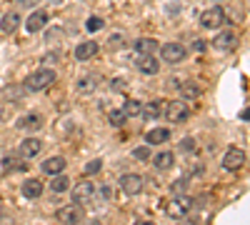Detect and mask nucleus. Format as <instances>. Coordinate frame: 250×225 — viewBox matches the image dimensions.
Wrapping results in <instances>:
<instances>
[{
	"mask_svg": "<svg viewBox=\"0 0 250 225\" xmlns=\"http://www.w3.org/2000/svg\"><path fill=\"white\" fill-rule=\"evenodd\" d=\"M55 70H50V68H40V70H35V73H30L28 75V80H25V90H30V93H40V90H45V88H50L53 83H55Z\"/></svg>",
	"mask_w": 250,
	"mask_h": 225,
	"instance_id": "nucleus-1",
	"label": "nucleus"
},
{
	"mask_svg": "<svg viewBox=\"0 0 250 225\" xmlns=\"http://www.w3.org/2000/svg\"><path fill=\"white\" fill-rule=\"evenodd\" d=\"M168 215L173 218V220H185L188 215H190V210H193V200L190 198H185V195H175L170 203H168Z\"/></svg>",
	"mask_w": 250,
	"mask_h": 225,
	"instance_id": "nucleus-2",
	"label": "nucleus"
},
{
	"mask_svg": "<svg viewBox=\"0 0 250 225\" xmlns=\"http://www.w3.org/2000/svg\"><path fill=\"white\" fill-rule=\"evenodd\" d=\"M185 55H188V50L180 43H163L160 45V60H163V63H168V65L183 63Z\"/></svg>",
	"mask_w": 250,
	"mask_h": 225,
	"instance_id": "nucleus-3",
	"label": "nucleus"
},
{
	"mask_svg": "<svg viewBox=\"0 0 250 225\" xmlns=\"http://www.w3.org/2000/svg\"><path fill=\"white\" fill-rule=\"evenodd\" d=\"M225 23V10L220 5H213V8H208L203 15H200V25L208 28V30H215Z\"/></svg>",
	"mask_w": 250,
	"mask_h": 225,
	"instance_id": "nucleus-4",
	"label": "nucleus"
},
{
	"mask_svg": "<svg viewBox=\"0 0 250 225\" xmlns=\"http://www.w3.org/2000/svg\"><path fill=\"white\" fill-rule=\"evenodd\" d=\"M118 183H120V188H123L125 195H140L143 188H145L143 175H138V173H125V175H120Z\"/></svg>",
	"mask_w": 250,
	"mask_h": 225,
	"instance_id": "nucleus-5",
	"label": "nucleus"
},
{
	"mask_svg": "<svg viewBox=\"0 0 250 225\" xmlns=\"http://www.w3.org/2000/svg\"><path fill=\"white\" fill-rule=\"evenodd\" d=\"M165 118H168V123H185L190 118V108L185 103H180V100H170L165 105Z\"/></svg>",
	"mask_w": 250,
	"mask_h": 225,
	"instance_id": "nucleus-6",
	"label": "nucleus"
},
{
	"mask_svg": "<svg viewBox=\"0 0 250 225\" xmlns=\"http://www.w3.org/2000/svg\"><path fill=\"white\" fill-rule=\"evenodd\" d=\"M55 218H58V223L78 225V223H83V205H78V203H70V205H65V208H58Z\"/></svg>",
	"mask_w": 250,
	"mask_h": 225,
	"instance_id": "nucleus-7",
	"label": "nucleus"
},
{
	"mask_svg": "<svg viewBox=\"0 0 250 225\" xmlns=\"http://www.w3.org/2000/svg\"><path fill=\"white\" fill-rule=\"evenodd\" d=\"M93 195H95V185H93L90 180L78 183V185L70 190V198H73V203H78V205H85V203H90Z\"/></svg>",
	"mask_w": 250,
	"mask_h": 225,
	"instance_id": "nucleus-8",
	"label": "nucleus"
},
{
	"mask_svg": "<svg viewBox=\"0 0 250 225\" xmlns=\"http://www.w3.org/2000/svg\"><path fill=\"white\" fill-rule=\"evenodd\" d=\"M40 150H43V140H40V138H25V140L18 145L20 158H25V160H30V158L40 155Z\"/></svg>",
	"mask_w": 250,
	"mask_h": 225,
	"instance_id": "nucleus-9",
	"label": "nucleus"
},
{
	"mask_svg": "<svg viewBox=\"0 0 250 225\" xmlns=\"http://www.w3.org/2000/svg\"><path fill=\"white\" fill-rule=\"evenodd\" d=\"M243 163H245V153L240 148H230L223 155V168L225 170H240Z\"/></svg>",
	"mask_w": 250,
	"mask_h": 225,
	"instance_id": "nucleus-10",
	"label": "nucleus"
},
{
	"mask_svg": "<svg viewBox=\"0 0 250 225\" xmlns=\"http://www.w3.org/2000/svg\"><path fill=\"white\" fill-rule=\"evenodd\" d=\"M65 158L62 155H53V158H45L43 163H40V170H43L45 175H58V173H62L65 170Z\"/></svg>",
	"mask_w": 250,
	"mask_h": 225,
	"instance_id": "nucleus-11",
	"label": "nucleus"
},
{
	"mask_svg": "<svg viewBox=\"0 0 250 225\" xmlns=\"http://www.w3.org/2000/svg\"><path fill=\"white\" fill-rule=\"evenodd\" d=\"M235 43H238V35L233 30H223V33H218L213 38V48L215 50H233Z\"/></svg>",
	"mask_w": 250,
	"mask_h": 225,
	"instance_id": "nucleus-12",
	"label": "nucleus"
},
{
	"mask_svg": "<svg viewBox=\"0 0 250 225\" xmlns=\"http://www.w3.org/2000/svg\"><path fill=\"white\" fill-rule=\"evenodd\" d=\"M45 25H48V13H45V10H35V13H30L28 20H25V30H28V33H40Z\"/></svg>",
	"mask_w": 250,
	"mask_h": 225,
	"instance_id": "nucleus-13",
	"label": "nucleus"
},
{
	"mask_svg": "<svg viewBox=\"0 0 250 225\" xmlns=\"http://www.w3.org/2000/svg\"><path fill=\"white\" fill-rule=\"evenodd\" d=\"M135 65L143 75H158V70H160V63L155 60V55H138Z\"/></svg>",
	"mask_w": 250,
	"mask_h": 225,
	"instance_id": "nucleus-14",
	"label": "nucleus"
},
{
	"mask_svg": "<svg viewBox=\"0 0 250 225\" xmlns=\"http://www.w3.org/2000/svg\"><path fill=\"white\" fill-rule=\"evenodd\" d=\"M160 48V43L155 38H138L133 43V50L135 55H155V50Z\"/></svg>",
	"mask_w": 250,
	"mask_h": 225,
	"instance_id": "nucleus-15",
	"label": "nucleus"
},
{
	"mask_svg": "<svg viewBox=\"0 0 250 225\" xmlns=\"http://www.w3.org/2000/svg\"><path fill=\"white\" fill-rule=\"evenodd\" d=\"M43 190H45V185H43V183H40L38 178H28V180H23V188H20V193H23L28 200L40 198V195H43Z\"/></svg>",
	"mask_w": 250,
	"mask_h": 225,
	"instance_id": "nucleus-16",
	"label": "nucleus"
},
{
	"mask_svg": "<svg viewBox=\"0 0 250 225\" xmlns=\"http://www.w3.org/2000/svg\"><path fill=\"white\" fill-rule=\"evenodd\" d=\"M20 23H23V20H20V15H18L15 10H10V13L3 15V20H0V30H3L5 35H13V33L20 28Z\"/></svg>",
	"mask_w": 250,
	"mask_h": 225,
	"instance_id": "nucleus-17",
	"label": "nucleus"
},
{
	"mask_svg": "<svg viewBox=\"0 0 250 225\" xmlns=\"http://www.w3.org/2000/svg\"><path fill=\"white\" fill-rule=\"evenodd\" d=\"M170 140V130L168 128H153L145 133V143L148 145H163V143H168Z\"/></svg>",
	"mask_w": 250,
	"mask_h": 225,
	"instance_id": "nucleus-18",
	"label": "nucleus"
},
{
	"mask_svg": "<svg viewBox=\"0 0 250 225\" xmlns=\"http://www.w3.org/2000/svg\"><path fill=\"white\" fill-rule=\"evenodd\" d=\"M98 50H100V45L95 43V40H88V43H78L75 58H78V60H90V58L98 55Z\"/></svg>",
	"mask_w": 250,
	"mask_h": 225,
	"instance_id": "nucleus-19",
	"label": "nucleus"
},
{
	"mask_svg": "<svg viewBox=\"0 0 250 225\" xmlns=\"http://www.w3.org/2000/svg\"><path fill=\"white\" fill-rule=\"evenodd\" d=\"M18 128H23V130H28V133H35V130L43 128V115H38V113L23 115V118H20V123H18Z\"/></svg>",
	"mask_w": 250,
	"mask_h": 225,
	"instance_id": "nucleus-20",
	"label": "nucleus"
},
{
	"mask_svg": "<svg viewBox=\"0 0 250 225\" xmlns=\"http://www.w3.org/2000/svg\"><path fill=\"white\" fill-rule=\"evenodd\" d=\"M175 165V155L170 150H163L158 155H153V168L155 170H170Z\"/></svg>",
	"mask_w": 250,
	"mask_h": 225,
	"instance_id": "nucleus-21",
	"label": "nucleus"
},
{
	"mask_svg": "<svg viewBox=\"0 0 250 225\" xmlns=\"http://www.w3.org/2000/svg\"><path fill=\"white\" fill-rule=\"evenodd\" d=\"M163 103H165V100H150V103L143 108V115L148 120H158L163 115Z\"/></svg>",
	"mask_w": 250,
	"mask_h": 225,
	"instance_id": "nucleus-22",
	"label": "nucleus"
},
{
	"mask_svg": "<svg viewBox=\"0 0 250 225\" xmlns=\"http://www.w3.org/2000/svg\"><path fill=\"white\" fill-rule=\"evenodd\" d=\"M53 180H50V190L53 193H65V190H70V180L62 175V173H58V175H50Z\"/></svg>",
	"mask_w": 250,
	"mask_h": 225,
	"instance_id": "nucleus-23",
	"label": "nucleus"
},
{
	"mask_svg": "<svg viewBox=\"0 0 250 225\" xmlns=\"http://www.w3.org/2000/svg\"><path fill=\"white\" fill-rule=\"evenodd\" d=\"M180 88V95L185 98V100H195V98H200V85H195V83H190V80H188V83H180L178 85Z\"/></svg>",
	"mask_w": 250,
	"mask_h": 225,
	"instance_id": "nucleus-24",
	"label": "nucleus"
},
{
	"mask_svg": "<svg viewBox=\"0 0 250 225\" xmlns=\"http://www.w3.org/2000/svg\"><path fill=\"white\" fill-rule=\"evenodd\" d=\"M108 123H110L113 128H123L125 123H128V115H125V110H123V108L110 110V113H108Z\"/></svg>",
	"mask_w": 250,
	"mask_h": 225,
	"instance_id": "nucleus-25",
	"label": "nucleus"
},
{
	"mask_svg": "<svg viewBox=\"0 0 250 225\" xmlns=\"http://www.w3.org/2000/svg\"><path fill=\"white\" fill-rule=\"evenodd\" d=\"M123 110H125V115H130V118H135V115H143V103L140 100H125V105H123Z\"/></svg>",
	"mask_w": 250,
	"mask_h": 225,
	"instance_id": "nucleus-26",
	"label": "nucleus"
},
{
	"mask_svg": "<svg viewBox=\"0 0 250 225\" xmlns=\"http://www.w3.org/2000/svg\"><path fill=\"white\" fill-rule=\"evenodd\" d=\"M103 25H105V20H103L100 15H90L85 20V30L88 33H98V30H103Z\"/></svg>",
	"mask_w": 250,
	"mask_h": 225,
	"instance_id": "nucleus-27",
	"label": "nucleus"
},
{
	"mask_svg": "<svg viewBox=\"0 0 250 225\" xmlns=\"http://www.w3.org/2000/svg\"><path fill=\"white\" fill-rule=\"evenodd\" d=\"M78 90H80V93H93V90H95V78H93V75L80 78V80H78Z\"/></svg>",
	"mask_w": 250,
	"mask_h": 225,
	"instance_id": "nucleus-28",
	"label": "nucleus"
},
{
	"mask_svg": "<svg viewBox=\"0 0 250 225\" xmlns=\"http://www.w3.org/2000/svg\"><path fill=\"white\" fill-rule=\"evenodd\" d=\"M3 170H25V163H20L18 158H3Z\"/></svg>",
	"mask_w": 250,
	"mask_h": 225,
	"instance_id": "nucleus-29",
	"label": "nucleus"
},
{
	"mask_svg": "<svg viewBox=\"0 0 250 225\" xmlns=\"http://www.w3.org/2000/svg\"><path fill=\"white\" fill-rule=\"evenodd\" d=\"M180 150H183V153H195V150H198V143H195V138H183V143H180Z\"/></svg>",
	"mask_w": 250,
	"mask_h": 225,
	"instance_id": "nucleus-30",
	"label": "nucleus"
},
{
	"mask_svg": "<svg viewBox=\"0 0 250 225\" xmlns=\"http://www.w3.org/2000/svg\"><path fill=\"white\" fill-rule=\"evenodd\" d=\"M133 158H138V160H150V145L135 148V150H133Z\"/></svg>",
	"mask_w": 250,
	"mask_h": 225,
	"instance_id": "nucleus-31",
	"label": "nucleus"
},
{
	"mask_svg": "<svg viewBox=\"0 0 250 225\" xmlns=\"http://www.w3.org/2000/svg\"><path fill=\"white\" fill-rule=\"evenodd\" d=\"M103 170V160H90L88 165H85V175H95Z\"/></svg>",
	"mask_w": 250,
	"mask_h": 225,
	"instance_id": "nucleus-32",
	"label": "nucleus"
},
{
	"mask_svg": "<svg viewBox=\"0 0 250 225\" xmlns=\"http://www.w3.org/2000/svg\"><path fill=\"white\" fill-rule=\"evenodd\" d=\"M185 190H188V180L185 178H180V180L173 183V195H185Z\"/></svg>",
	"mask_w": 250,
	"mask_h": 225,
	"instance_id": "nucleus-33",
	"label": "nucleus"
},
{
	"mask_svg": "<svg viewBox=\"0 0 250 225\" xmlns=\"http://www.w3.org/2000/svg\"><path fill=\"white\" fill-rule=\"evenodd\" d=\"M108 45H110L113 50H115V48H120V45H123V35H120V33H118V35H110V40H108Z\"/></svg>",
	"mask_w": 250,
	"mask_h": 225,
	"instance_id": "nucleus-34",
	"label": "nucleus"
},
{
	"mask_svg": "<svg viewBox=\"0 0 250 225\" xmlns=\"http://www.w3.org/2000/svg\"><path fill=\"white\" fill-rule=\"evenodd\" d=\"M60 60V53H48L45 58H43V63H48V65H53V63H58Z\"/></svg>",
	"mask_w": 250,
	"mask_h": 225,
	"instance_id": "nucleus-35",
	"label": "nucleus"
},
{
	"mask_svg": "<svg viewBox=\"0 0 250 225\" xmlns=\"http://www.w3.org/2000/svg\"><path fill=\"white\" fill-rule=\"evenodd\" d=\"M38 3H40V0H15V5H20V8H33Z\"/></svg>",
	"mask_w": 250,
	"mask_h": 225,
	"instance_id": "nucleus-36",
	"label": "nucleus"
},
{
	"mask_svg": "<svg viewBox=\"0 0 250 225\" xmlns=\"http://www.w3.org/2000/svg\"><path fill=\"white\" fill-rule=\"evenodd\" d=\"M100 195H103V198H105V200H110V198H113V188H110V185H103V190H100Z\"/></svg>",
	"mask_w": 250,
	"mask_h": 225,
	"instance_id": "nucleus-37",
	"label": "nucleus"
},
{
	"mask_svg": "<svg viewBox=\"0 0 250 225\" xmlns=\"http://www.w3.org/2000/svg\"><path fill=\"white\" fill-rule=\"evenodd\" d=\"M113 88H115V90H123V88H125V80H123V78H115V80H113Z\"/></svg>",
	"mask_w": 250,
	"mask_h": 225,
	"instance_id": "nucleus-38",
	"label": "nucleus"
},
{
	"mask_svg": "<svg viewBox=\"0 0 250 225\" xmlns=\"http://www.w3.org/2000/svg\"><path fill=\"white\" fill-rule=\"evenodd\" d=\"M195 50H205V40H195Z\"/></svg>",
	"mask_w": 250,
	"mask_h": 225,
	"instance_id": "nucleus-39",
	"label": "nucleus"
},
{
	"mask_svg": "<svg viewBox=\"0 0 250 225\" xmlns=\"http://www.w3.org/2000/svg\"><path fill=\"white\" fill-rule=\"evenodd\" d=\"M240 118H243V120H248V118H250V110H243V113H240Z\"/></svg>",
	"mask_w": 250,
	"mask_h": 225,
	"instance_id": "nucleus-40",
	"label": "nucleus"
},
{
	"mask_svg": "<svg viewBox=\"0 0 250 225\" xmlns=\"http://www.w3.org/2000/svg\"><path fill=\"white\" fill-rule=\"evenodd\" d=\"M0 215H3V208H0Z\"/></svg>",
	"mask_w": 250,
	"mask_h": 225,
	"instance_id": "nucleus-41",
	"label": "nucleus"
},
{
	"mask_svg": "<svg viewBox=\"0 0 250 225\" xmlns=\"http://www.w3.org/2000/svg\"><path fill=\"white\" fill-rule=\"evenodd\" d=\"M215 3H220V0H215Z\"/></svg>",
	"mask_w": 250,
	"mask_h": 225,
	"instance_id": "nucleus-42",
	"label": "nucleus"
}]
</instances>
